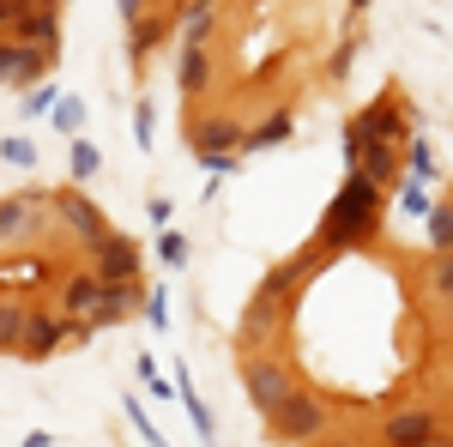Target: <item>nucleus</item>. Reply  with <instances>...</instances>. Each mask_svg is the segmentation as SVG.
Segmentation results:
<instances>
[{"mask_svg":"<svg viewBox=\"0 0 453 447\" xmlns=\"http://www.w3.org/2000/svg\"><path fill=\"white\" fill-rule=\"evenodd\" d=\"M49 194H12L0 200V248H31L42 230H49Z\"/></svg>","mask_w":453,"mask_h":447,"instance_id":"obj_2","label":"nucleus"},{"mask_svg":"<svg viewBox=\"0 0 453 447\" xmlns=\"http://www.w3.org/2000/svg\"><path fill=\"white\" fill-rule=\"evenodd\" d=\"M12 12H19V0H0V42L12 36Z\"/></svg>","mask_w":453,"mask_h":447,"instance_id":"obj_29","label":"nucleus"},{"mask_svg":"<svg viewBox=\"0 0 453 447\" xmlns=\"http://www.w3.org/2000/svg\"><path fill=\"white\" fill-rule=\"evenodd\" d=\"M411 181H435V158L423 139H411Z\"/></svg>","mask_w":453,"mask_h":447,"instance_id":"obj_23","label":"nucleus"},{"mask_svg":"<svg viewBox=\"0 0 453 447\" xmlns=\"http://www.w3.org/2000/svg\"><path fill=\"white\" fill-rule=\"evenodd\" d=\"M145 6H151V0H121V19H140Z\"/></svg>","mask_w":453,"mask_h":447,"instance_id":"obj_31","label":"nucleus"},{"mask_svg":"<svg viewBox=\"0 0 453 447\" xmlns=\"http://www.w3.org/2000/svg\"><path fill=\"white\" fill-rule=\"evenodd\" d=\"M350 170H363L369 181H381V188H399V145H393V139H375Z\"/></svg>","mask_w":453,"mask_h":447,"instance_id":"obj_13","label":"nucleus"},{"mask_svg":"<svg viewBox=\"0 0 453 447\" xmlns=\"http://www.w3.org/2000/svg\"><path fill=\"white\" fill-rule=\"evenodd\" d=\"M55 67L42 49H31V42H0V85H31V79H42V73Z\"/></svg>","mask_w":453,"mask_h":447,"instance_id":"obj_10","label":"nucleus"},{"mask_svg":"<svg viewBox=\"0 0 453 447\" xmlns=\"http://www.w3.org/2000/svg\"><path fill=\"white\" fill-rule=\"evenodd\" d=\"M429 248H435V254L453 248V200L448 206H429Z\"/></svg>","mask_w":453,"mask_h":447,"instance_id":"obj_19","label":"nucleus"},{"mask_svg":"<svg viewBox=\"0 0 453 447\" xmlns=\"http://www.w3.org/2000/svg\"><path fill=\"white\" fill-rule=\"evenodd\" d=\"M206 85V42H188L181 49V91H200Z\"/></svg>","mask_w":453,"mask_h":447,"instance_id":"obj_17","label":"nucleus"},{"mask_svg":"<svg viewBox=\"0 0 453 447\" xmlns=\"http://www.w3.org/2000/svg\"><path fill=\"white\" fill-rule=\"evenodd\" d=\"M97 164H104V158H97V145H85V139H79V145H73V175L85 181V175H97Z\"/></svg>","mask_w":453,"mask_h":447,"instance_id":"obj_24","label":"nucleus"},{"mask_svg":"<svg viewBox=\"0 0 453 447\" xmlns=\"http://www.w3.org/2000/svg\"><path fill=\"white\" fill-rule=\"evenodd\" d=\"M194 151H236L242 145V121H230V115H211V121H194Z\"/></svg>","mask_w":453,"mask_h":447,"instance_id":"obj_12","label":"nucleus"},{"mask_svg":"<svg viewBox=\"0 0 453 447\" xmlns=\"http://www.w3.org/2000/svg\"><path fill=\"white\" fill-rule=\"evenodd\" d=\"M429 284H435V290L453 303V248H448V254H435V273H429Z\"/></svg>","mask_w":453,"mask_h":447,"instance_id":"obj_25","label":"nucleus"},{"mask_svg":"<svg viewBox=\"0 0 453 447\" xmlns=\"http://www.w3.org/2000/svg\"><path fill=\"white\" fill-rule=\"evenodd\" d=\"M164 260H170V266H181V260H188V242H181V236H164Z\"/></svg>","mask_w":453,"mask_h":447,"instance_id":"obj_28","label":"nucleus"},{"mask_svg":"<svg viewBox=\"0 0 453 447\" xmlns=\"http://www.w3.org/2000/svg\"><path fill=\"white\" fill-rule=\"evenodd\" d=\"M134 139H140V145H151V104H140V127H134Z\"/></svg>","mask_w":453,"mask_h":447,"instance_id":"obj_30","label":"nucleus"},{"mask_svg":"<svg viewBox=\"0 0 453 447\" xmlns=\"http://www.w3.org/2000/svg\"><path fill=\"white\" fill-rule=\"evenodd\" d=\"M363 6H369V0H350V12H363Z\"/></svg>","mask_w":453,"mask_h":447,"instance_id":"obj_32","label":"nucleus"},{"mask_svg":"<svg viewBox=\"0 0 453 447\" xmlns=\"http://www.w3.org/2000/svg\"><path fill=\"white\" fill-rule=\"evenodd\" d=\"M164 42H170V19H151V12H140V19H134V36H127L134 67H145V61H151V49H164Z\"/></svg>","mask_w":453,"mask_h":447,"instance_id":"obj_14","label":"nucleus"},{"mask_svg":"<svg viewBox=\"0 0 453 447\" xmlns=\"http://www.w3.org/2000/svg\"><path fill=\"white\" fill-rule=\"evenodd\" d=\"M85 339V327L73 320V327H61V314H31L25 309V327H19V357H31V363H42V357H55L61 344H79Z\"/></svg>","mask_w":453,"mask_h":447,"instance_id":"obj_5","label":"nucleus"},{"mask_svg":"<svg viewBox=\"0 0 453 447\" xmlns=\"http://www.w3.org/2000/svg\"><path fill=\"white\" fill-rule=\"evenodd\" d=\"M290 127H296L290 115H273V121H260L254 134H242V145H236V151H266V145H284V139H290Z\"/></svg>","mask_w":453,"mask_h":447,"instance_id":"obj_16","label":"nucleus"},{"mask_svg":"<svg viewBox=\"0 0 453 447\" xmlns=\"http://www.w3.org/2000/svg\"><path fill=\"white\" fill-rule=\"evenodd\" d=\"M97 290H104V278H97V273H73L67 284H61V314L85 327V314H91V303H97ZM85 333H91V327H85Z\"/></svg>","mask_w":453,"mask_h":447,"instance_id":"obj_11","label":"nucleus"},{"mask_svg":"<svg viewBox=\"0 0 453 447\" xmlns=\"http://www.w3.org/2000/svg\"><path fill=\"white\" fill-rule=\"evenodd\" d=\"M381 181H369L363 170H350V181L333 194V206L320 218V248L345 254V248H369L375 230H381Z\"/></svg>","mask_w":453,"mask_h":447,"instance_id":"obj_1","label":"nucleus"},{"mask_svg":"<svg viewBox=\"0 0 453 447\" xmlns=\"http://www.w3.org/2000/svg\"><path fill=\"white\" fill-rule=\"evenodd\" d=\"M284 309H290V290L260 284V297H254V303H248V314H242V339L248 344H266L284 327Z\"/></svg>","mask_w":453,"mask_h":447,"instance_id":"obj_8","label":"nucleus"},{"mask_svg":"<svg viewBox=\"0 0 453 447\" xmlns=\"http://www.w3.org/2000/svg\"><path fill=\"white\" fill-rule=\"evenodd\" d=\"M91 273L97 278H140V242L109 230V236L91 248Z\"/></svg>","mask_w":453,"mask_h":447,"instance_id":"obj_9","label":"nucleus"},{"mask_svg":"<svg viewBox=\"0 0 453 447\" xmlns=\"http://www.w3.org/2000/svg\"><path fill=\"white\" fill-rule=\"evenodd\" d=\"M399 206H405V212H429V200H423V181H411V188L399 194Z\"/></svg>","mask_w":453,"mask_h":447,"instance_id":"obj_27","label":"nucleus"},{"mask_svg":"<svg viewBox=\"0 0 453 447\" xmlns=\"http://www.w3.org/2000/svg\"><path fill=\"white\" fill-rule=\"evenodd\" d=\"M140 381L151 387V393H157V399L170 393V381H157V363H151V357H140Z\"/></svg>","mask_w":453,"mask_h":447,"instance_id":"obj_26","label":"nucleus"},{"mask_svg":"<svg viewBox=\"0 0 453 447\" xmlns=\"http://www.w3.org/2000/svg\"><path fill=\"white\" fill-rule=\"evenodd\" d=\"M0 284L36 290V284H49V266H42V260H19V266H0Z\"/></svg>","mask_w":453,"mask_h":447,"instance_id":"obj_18","label":"nucleus"},{"mask_svg":"<svg viewBox=\"0 0 453 447\" xmlns=\"http://www.w3.org/2000/svg\"><path fill=\"white\" fill-rule=\"evenodd\" d=\"M0 158H6L12 170H31V164H36V145H31V139H0Z\"/></svg>","mask_w":453,"mask_h":447,"instance_id":"obj_21","label":"nucleus"},{"mask_svg":"<svg viewBox=\"0 0 453 447\" xmlns=\"http://www.w3.org/2000/svg\"><path fill=\"white\" fill-rule=\"evenodd\" d=\"M19 327H25V309L0 303V351H19Z\"/></svg>","mask_w":453,"mask_h":447,"instance_id":"obj_20","label":"nucleus"},{"mask_svg":"<svg viewBox=\"0 0 453 447\" xmlns=\"http://www.w3.org/2000/svg\"><path fill=\"white\" fill-rule=\"evenodd\" d=\"M49 212H55L61 224H67V236L79 242L85 254H91V248H97V242L109 236V218H104L97 206H91V200H85L79 188H61V194H49Z\"/></svg>","mask_w":453,"mask_h":447,"instance_id":"obj_4","label":"nucleus"},{"mask_svg":"<svg viewBox=\"0 0 453 447\" xmlns=\"http://www.w3.org/2000/svg\"><path fill=\"white\" fill-rule=\"evenodd\" d=\"M55 127H61V134H79V127H85V104H79V97H61V104H55Z\"/></svg>","mask_w":453,"mask_h":447,"instance_id":"obj_22","label":"nucleus"},{"mask_svg":"<svg viewBox=\"0 0 453 447\" xmlns=\"http://www.w3.org/2000/svg\"><path fill=\"white\" fill-rule=\"evenodd\" d=\"M36 6H61V0H36Z\"/></svg>","mask_w":453,"mask_h":447,"instance_id":"obj_33","label":"nucleus"},{"mask_svg":"<svg viewBox=\"0 0 453 447\" xmlns=\"http://www.w3.org/2000/svg\"><path fill=\"white\" fill-rule=\"evenodd\" d=\"M12 42H31L49 61H61V6H36V0H19L12 12Z\"/></svg>","mask_w":453,"mask_h":447,"instance_id":"obj_6","label":"nucleus"},{"mask_svg":"<svg viewBox=\"0 0 453 447\" xmlns=\"http://www.w3.org/2000/svg\"><path fill=\"white\" fill-rule=\"evenodd\" d=\"M381 442H435V417L429 412H399L381 423Z\"/></svg>","mask_w":453,"mask_h":447,"instance_id":"obj_15","label":"nucleus"},{"mask_svg":"<svg viewBox=\"0 0 453 447\" xmlns=\"http://www.w3.org/2000/svg\"><path fill=\"white\" fill-rule=\"evenodd\" d=\"M266 417H273V435H284V442H320L326 435V412H320V399H309L303 387H290Z\"/></svg>","mask_w":453,"mask_h":447,"instance_id":"obj_3","label":"nucleus"},{"mask_svg":"<svg viewBox=\"0 0 453 447\" xmlns=\"http://www.w3.org/2000/svg\"><path fill=\"white\" fill-rule=\"evenodd\" d=\"M242 387H248V399H254V412L266 417L284 393L296 387V369H284V363H273V357H260V363H248V369H242Z\"/></svg>","mask_w":453,"mask_h":447,"instance_id":"obj_7","label":"nucleus"}]
</instances>
